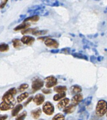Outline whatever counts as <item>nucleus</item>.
Returning <instances> with one entry per match:
<instances>
[{
  "label": "nucleus",
  "mask_w": 107,
  "mask_h": 120,
  "mask_svg": "<svg viewBox=\"0 0 107 120\" xmlns=\"http://www.w3.org/2000/svg\"><path fill=\"white\" fill-rule=\"evenodd\" d=\"M107 112V102L101 99L97 102L95 109V114L99 117H103Z\"/></svg>",
  "instance_id": "f257e3e1"
},
{
  "label": "nucleus",
  "mask_w": 107,
  "mask_h": 120,
  "mask_svg": "<svg viewBox=\"0 0 107 120\" xmlns=\"http://www.w3.org/2000/svg\"><path fill=\"white\" fill-rule=\"evenodd\" d=\"M17 89L14 87H12L4 93L2 97V101L7 102H14L16 99L14 96L16 94Z\"/></svg>",
  "instance_id": "f03ea898"
},
{
  "label": "nucleus",
  "mask_w": 107,
  "mask_h": 120,
  "mask_svg": "<svg viewBox=\"0 0 107 120\" xmlns=\"http://www.w3.org/2000/svg\"><path fill=\"white\" fill-rule=\"evenodd\" d=\"M44 86V81L39 77H36L33 79L31 84V89L32 92L35 93L36 91H39V89H41Z\"/></svg>",
  "instance_id": "7ed1b4c3"
},
{
  "label": "nucleus",
  "mask_w": 107,
  "mask_h": 120,
  "mask_svg": "<svg viewBox=\"0 0 107 120\" xmlns=\"http://www.w3.org/2000/svg\"><path fill=\"white\" fill-rule=\"evenodd\" d=\"M42 110L46 115L51 116L55 112V107L51 102L50 101H46L43 104Z\"/></svg>",
  "instance_id": "20e7f679"
},
{
  "label": "nucleus",
  "mask_w": 107,
  "mask_h": 120,
  "mask_svg": "<svg viewBox=\"0 0 107 120\" xmlns=\"http://www.w3.org/2000/svg\"><path fill=\"white\" fill-rule=\"evenodd\" d=\"M45 86L46 88H51L52 87H54L55 86L58 84V80L55 76L50 75L48 77H46L45 79Z\"/></svg>",
  "instance_id": "39448f33"
},
{
  "label": "nucleus",
  "mask_w": 107,
  "mask_h": 120,
  "mask_svg": "<svg viewBox=\"0 0 107 120\" xmlns=\"http://www.w3.org/2000/svg\"><path fill=\"white\" fill-rule=\"evenodd\" d=\"M16 101L14 102H7V101H2L0 103V111H6L12 109L14 107Z\"/></svg>",
  "instance_id": "423d86ee"
},
{
  "label": "nucleus",
  "mask_w": 107,
  "mask_h": 120,
  "mask_svg": "<svg viewBox=\"0 0 107 120\" xmlns=\"http://www.w3.org/2000/svg\"><path fill=\"white\" fill-rule=\"evenodd\" d=\"M92 98H93L92 96H89L86 98V99H85L83 101H82V102L80 104V106H79V109H78V112L79 113L83 112L84 111H85L86 107L89 106L91 104Z\"/></svg>",
  "instance_id": "0eeeda50"
},
{
  "label": "nucleus",
  "mask_w": 107,
  "mask_h": 120,
  "mask_svg": "<svg viewBox=\"0 0 107 120\" xmlns=\"http://www.w3.org/2000/svg\"><path fill=\"white\" fill-rule=\"evenodd\" d=\"M45 44L46 47L50 48L57 49L59 47V43L55 39L49 38L45 41Z\"/></svg>",
  "instance_id": "6e6552de"
},
{
  "label": "nucleus",
  "mask_w": 107,
  "mask_h": 120,
  "mask_svg": "<svg viewBox=\"0 0 107 120\" xmlns=\"http://www.w3.org/2000/svg\"><path fill=\"white\" fill-rule=\"evenodd\" d=\"M35 41V38L31 36L24 35L21 38V41L22 43H23L26 45H31Z\"/></svg>",
  "instance_id": "1a4fd4ad"
},
{
  "label": "nucleus",
  "mask_w": 107,
  "mask_h": 120,
  "mask_svg": "<svg viewBox=\"0 0 107 120\" xmlns=\"http://www.w3.org/2000/svg\"><path fill=\"white\" fill-rule=\"evenodd\" d=\"M45 99V97L44 95H43L42 94H37L33 98V101L37 106H39V105H41L44 102Z\"/></svg>",
  "instance_id": "9d476101"
},
{
  "label": "nucleus",
  "mask_w": 107,
  "mask_h": 120,
  "mask_svg": "<svg viewBox=\"0 0 107 120\" xmlns=\"http://www.w3.org/2000/svg\"><path fill=\"white\" fill-rule=\"evenodd\" d=\"M83 95L81 94H75L71 99V104H73L74 106H77L78 104L82 102L83 101Z\"/></svg>",
  "instance_id": "9b49d317"
},
{
  "label": "nucleus",
  "mask_w": 107,
  "mask_h": 120,
  "mask_svg": "<svg viewBox=\"0 0 107 120\" xmlns=\"http://www.w3.org/2000/svg\"><path fill=\"white\" fill-rule=\"evenodd\" d=\"M23 106L21 104H19L16 105L15 107H14L12 109L11 111V116L13 117L14 116H17L20 112L23 109Z\"/></svg>",
  "instance_id": "f8f14e48"
},
{
  "label": "nucleus",
  "mask_w": 107,
  "mask_h": 120,
  "mask_svg": "<svg viewBox=\"0 0 107 120\" xmlns=\"http://www.w3.org/2000/svg\"><path fill=\"white\" fill-rule=\"evenodd\" d=\"M41 112H42V110L40 108H36L35 109H33L31 111V115L32 116V118L35 120H38L39 119V118L40 117L41 114Z\"/></svg>",
  "instance_id": "ddd939ff"
},
{
  "label": "nucleus",
  "mask_w": 107,
  "mask_h": 120,
  "mask_svg": "<svg viewBox=\"0 0 107 120\" xmlns=\"http://www.w3.org/2000/svg\"><path fill=\"white\" fill-rule=\"evenodd\" d=\"M70 102V99L68 98H63V99L60 101L57 104V107L59 109H64Z\"/></svg>",
  "instance_id": "4468645a"
},
{
  "label": "nucleus",
  "mask_w": 107,
  "mask_h": 120,
  "mask_svg": "<svg viewBox=\"0 0 107 120\" xmlns=\"http://www.w3.org/2000/svg\"><path fill=\"white\" fill-rule=\"evenodd\" d=\"M29 26H30V23H29L28 22H23V23L16 26L14 28V31L24 30L28 28Z\"/></svg>",
  "instance_id": "2eb2a0df"
},
{
  "label": "nucleus",
  "mask_w": 107,
  "mask_h": 120,
  "mask_svg": "<svg viewBox=\"0 0 107 120\" xmlns=\"http://www.w3.org/2000/svg\"><path fill=\"white\" fill-rule=\"evenodd\" d=\"M82 91V88L78 85H73L70 87V92L72 94H77Z\"/></svg>",
  "instance_id": "dca6fc26"
},
{
  "label": "nucleus",
  "mask_w": 107,
  "mask_h": 120,
  "mask_svg": "<svg viewBox=\"0 0 107 120\" xmlns=\"http://www.w3.org/2000/svg\"><path fill=\"white\" fill-rule=\"evenodd\" d=\"M75 109H76V106H74L72 104H70V105H68V106H66L63 109V112L66 114H71V113L74 112Z\"/></svg>",
  "instance_id": "f3484780"
},
{
  "label": "nucleus",
  "mask_w": 107,
  "mask_h": 120,
  "mask_svg": "<svg viewBox=\"0 0 107 120\" xmlns=\"http://www.w3.org/2000/svg\"><path fill=\"white\" fill-rule=\"evenodd\" d=\"M41 9H45V6H43V5H35V6H33L31 8H29L28 10V13L33 14L34 12L38 10H41Z\"/></svg>",
  "instance_id": "a211bd4d"
},
{
  "label": "nucleus",
  "mask_w": 107,
  "mask_h": 120,
  "mask_svg": "<svg viewBox=\"0 0 107 120\" xmlns=\"http://www.w3.org/2000/svg\"><path fill=\"white\" fill-rule=\"evenodd\" d=\"M39 20V16L38 15H35L33 16H29L28 18H26L24 19L23 22H36Z\"/></svg>",
  "instance_id": "6ab92c4d"
},
{
  "label": "nucleus",
  "mask_w": 107,
  "mask_h": 120,
  "mask_svg": "<svg viewBox=\"0 0 107 120\" xmlns=\"http://www.w3.org/2000/svg\"><path fill=\"white\" fill-rule=\"evenodd\" d=\"M28 96H29V93H27V92H25V93H22L20 96H18L17 97V102L18 103L23 102L25 99L28 98Z\"/></svg>",
  "instance_id": "aec40b11"
},
{
  "label": "nucleus",
  "mask_w": 107,
  "mask_h": 120,
  "mask_svg": "<svg viewBox=\"0 0 107 120\" xmlns=\"http://www.w3.org/2000/svg\"><path fill=\"white\" fill-rule=\"evenodd\" d=\"M89 116H90L89 112L87 111H84L83 112H80L78 120H87L89 118Z\"/></svg>",
  "instance_id": "412c9836"
},
{
  "label": "nucleus",
  "mask_w": 107,
  "mask_h": 120,
  "mask_svg": "<svg viewBox=\"0 0 107 120\" xmlns=\"http://www.w3.org/2000/svg\"><path fill=\"white\" fill-rule=\"evenodd\" d=\"M66 91H67V87L64 86H58L54 87V91L58 93H65Z\"/></svg>",
  "instance_id": "4be33fe9"
},
{
  "label": "nucleus",
  "mask_w": 107,
  "mask_h": 120,
  "mask_svg": "<svg viewBox=\"0 0 107 120\" xmlns=\"http://www.w3.org/2000/svg\"><path fill=\"white\" fill-rule=\"evenodd\" d=\"M12 43H13V47L15 49H19L21 47V40L18 39V38H14L12 40Z\"/></svg>",
  "instance_id": "5701e85b"
},
{
  "label": "nucleus",
  "mask_w": 107,
  "mask_h": 120,
  "mask_svg": "<svg viewBox=\"0 0 107 120\" xmlns=\"http://www.w3.org/2000/svg\"><path fill=\"white\" fill-rule=\"evenodd\" d=\"M66 96V93H58L57 94H55L54 96H53V100L55 101H60L61 99H63V98H64Z\"/></svg>",
  "instance_id": "b1692460"
},
{
  "label": "nucleus",
  "mask_w": 107,
  "mask_h": 120,
  "mask_svg": "<svg viewBox=\"0 0 107 120\" xmlns=\"http://www.w3.org/2000/svg\"><path fill=\"white\" fill-rule=\"evenodd\" d=\"M36 30H38V28H27V29L21 31V34L23 35H26V34H32L35 32H36Z\"/></svg>",
  "instance_id": "393cba45"
},
{
  "label": "nucleus",
  "mask_w": 107,
  "mask_h": 120,
  "mask_svg": "<svg viewBox=\"0 0 107 120\" xmlns=\"http://www.w3.org/2000/svg\"><path fill=\"white\" fill-rule=\"evenodd\" d=\"M73 57L77 58V59H84L85 60H88V57L86 55L82 54L81 53H72Z\"/></svg>",
  "instance_id": "a878e982"
},
{
  "label": "nucleus",
  "mask_w": 107,
  "mask_h": 120,
  "mask_svg": "<svg viewBox=\"0 0 107 120\" xmlns=\"http://www.w3.org/2000/svg\"><path fill=\"white\" fill-rule=\"evenodd\" d=\"M10 50V47L6 43H1L0 44V52H6Z\"/></svg>",
  "instance_id": "bb28decb"
},
{
  "label": "nucleus",
  "mask_w": 107,
  "mask_h": 120,
  "mask_svg": "<svg viewBox=\"0 0 107 120\" xmlns=\"http://www.w3.org/2000/svg\"><path fill=\"white\" fill-rule=\"evenodd\" d=\"M26 116H27V112L26 111H24L21 113H20L16 116L15 120H25Z\"/></svg>",
  "instance_id": "cd10ccee"
},
{
  "label": "nucleus",
  "mask_w": 107,
  "mask_h": 120,
  "mask_svg": "<svg viewBox=\"0 0 107 120\" xmlns=\"http://www.w3.org/2000/svg\"><path fill=\"white\" fill-rule=\"evenodd\" d=\"M48 30H36L33 34V35L36 36H41V35H45L48 33Z\"/></svg>",
  "instance_id": "c85d7f7f"
},
{
  "label": "nucleus",
  "mask_w": 107,
  "mask_h": 120,
  "mask_svg": "<svg viewBox=\"0 0 107 120\" xmlns=\"http://www.w3.org/2000/svg\"><path fill=\"white\" fill-rule=\"evenodd\" d=\"M28 87H29V86H28V84H26V83H25V84H21L20 86L18 87V91H19V92H20V93H22V92L25 91V90L27 89L28 88Z\"/></svg>",
  "instance_id": "c756f323"
},
{
  "label": "nucleus",
  "mask_w": 107,
  "mask_h": 120,
  "mask_svg": "<svg viewBox=\"0 0 107 120\" xmlns=\"http://www.w3.org/2000/svg\"><path fill=\"white\" fill-rule=\"evenodd\" d=\"M52 120H65L64 116L62 113H58L52 118Z\"/></svg>",
  "instance_id": "7c9ffc66"
},
{
  "label": "nucleus",
  "mask_w": 107,
  "mask_h": 120,
  "mask_svg": "<svg viewBox=\"0 0 107 120\" xmlns=\"http://www.w3.org/2000/svg\"><path fill=\"white\" fill-rule=\"evenodd\" d=\"M61 53H64V54H70V52H71V49L70 47H65V48H63L62 49L60 50Z\"/></svg>",
  "instance_id": "2f4dec72"
},
{
  "label": "nucleus",
  "mask_w": 107,
  "mask_h": 120,
  "mask_svg": "<svg viewBox=\"0 0 107 120\" xmlns=\"http://www.w3.org/2000/svg\"><path fill=\"white\" fill-rule=\"evenodd\" d=\"M83 43L85 44V45H86L88 46H90V45H92V46H95V47H96V45H95L93 43H92L91 41H90L89 40H87L86 39H83Z\"/></svg>",
  "instance_id": "473e14b6"
},
{
  "label": "nucleus",
  "mask_w": 107,
  "mask_h": 120,
  "mask_svg": "<svg viewBox=\"0 0 107 120\" xmlns=\"http://www.w3.org/2000/svg\"><path fill=\"white\" fill-rule=\"evenodd\" d=\"M8 0H2L1 1V3L0 4V8L1 9H3V8H4L6 6V4H7V3H8Z\"/></svg>",
  "instance_id": "72a5a7b5"
},
{
  "label": "nucleus",
  "mask_w": 107,
  "mask_h": 120,
  "mask_svg": "<svg viewBox=\"0 0 107 120\" xmlns=\"http://www.w3.org/2000/svg\"><path fill=\"white\" fill-rule=\"evenodd\" d=\"M33 96L29 97V98L27 99V101H26L25 102V103H24V106H26L28 104H29V103H30V102H31V101H33Z\"/></svg>",
  "instance_id": "f704fd0d"
},
{
  "label": "nucleus",
  "mask_w": 107,
  "mask_h": 120,
  "mask_svg": "<svg viewBox=\"0 0 107 120\" xmlns=\"http://www.w3.org/2000/svg\"><path fill=\"white\" fill-rule=\"evenodd\" d=\"M90 61L92 62L93 64H95L97 61V57L95 56V55H92L90 57Z\"/></svg>",
  "instance_id": "c9c22d12"
},
{
  "label": "nucleus",
  "mask_w": 107,
  "mask_h": 120,
  "mask_svg": "<svg viewBox=\"0 0 107 120\" xmlns=\"http://www.w3.org/2000/svg\"><path fill=\"white\" fill-rule=\"evenodd\" d=\"M42 93L45 94H49L51 93V90L49 89H42Z\"/></svg>",
  "instance_id": "e433bc0d"
},
{
  "label": "nucleus",
  "mask_w": 107,
  "mask_h": 120,
  "mask_svg": "<svg viewBox=\"0 0 107 120\" xmlns=\"http://www.w3.org/2000/svg\"><path fill=\"white\" fill-rule=\"evenodd\" d=\"M100 118H101V117H99V116H98L96 114H94L92 116L91 120H102V119Z\"/></svg>",
  "instance_id": "4c0bfd02"
},
{
  "label": "nucleus",
  "mask_w": 107,
  "mask_h": 120,
  "mask_svg": "<svg viewBox=\"0 0 107 120\" xmlns=\"http://www.w3.org/2000/svg\"><path fill=\"white\" fill-rule=\"evenodd\" d=\"M51 37H52V35L45 36V37H41L38 38V40H44V41H45L46 40L48 39V38H50Z\"/></svg>",
  "instance_id": "58836bf2"
},
{
  "label": "nucleus",
  "mask_w": 107,
  "mask_h": 120,
  "mask_svg": "<svg viewBox=\"0 0 107 120\" xmlns=\"http://www.w3.org/2000/svg\"><path fill=\"white\" fill-rule=\"evenodd\" d=\"M8 115L7 114H2L0 115V120H6L8 118Z\"/></svg>",
  "instance_id": "ea45409f"
},
{
  "label": "nucleus",
  "mask_w": 107,
  "mask_h": 120,
  "mask_svg": "<svg viewBox=\"0 0 107 120\" xmlns=\"http://www.w3.org/2000/svg\"><path fill=\"white\" fill-rule=\"evenodd\" d=\"M59 52H60V50L59 49L52 50H51V52L53 53H58Z\"/></svg>",
  "instance_id": "a19ab883"
},
{
  "label": "nucleus",
  "mask_w": 107,
  "mask_h": 120,
  "mask_svg": "<svg viewBox=\"0 0 107 120\" xmlns=\"http://www.w3.org/2000/svg\"><path fill=\"white\" fill-rule=\"evenodd\" d=\"M103 57H102V56H98V57H97V61L101 62L103 60Z\"/></svg>",
  "instance_id": "79ce46f5"
},
{
  "label": "nucleus",
  "mask_w": 107,
  "mask_h": 120,
  "mask_svg": "<svg viewBox=\"0 0 107 120\" xmlns=\"http://www.w3.org/2000/svg\"><path fill=\"white\" fill-rule=\"evenodd\" d=\"M4 28L3 26H0V34H1L3 32V31L4 30Z\"/></svg>",
  "instance_id": "37998d69"
},
{
  "label": "nucleus",
  "mask_w": 107,
  "mask_h": 120,
  "mask_svg": "<svg viewBox=\"0 0 107 120\" xmlns=\"http://www.w3.org/2000/svg\"><path fill=\"white\" fill-rule=\"evenodd\" d=\"M67 120H75L74 118H73V117H70V118H68L67 119Z\"/></svg>",
  "instance_id": "c03bdc74"
},
{
  "label": "nucleus",
  "mask_w": 107,
  "mask_h": 120,
  "mask_svg": "<svg viewBox=\"0 0 107 120\" xmlns=\"http://www.w3.org/2000/svg\"><path fill=\"white\" fill-rule=\"evenodd\" d=\"M93 51L95 52V53L96 54V55H98V52L96 51V50L95 49H93Z\"/></svg>",
  "instance_id": "a18cd8bd"
},
{
  "label": "nucleus",
  "mask_w": 107,
  "mask_h": 120,
  "mask_svg": "<svg viewBox=\"0 0 107 120\" xmlns=\"http://www.w3.org/2000/svg\"><path fill=\"white\" fill-rule=\"evenodd\" d=\"M95 1H100V0H95Z\"/></svg>",
  "instance_id": "49530a36"
},
{
  "label": "nucleus",
  "mask_w": 107,
  "mask_h": 120,
  "mask_svg": "<svg viewBox=\"0 0 107 120\" xmlns=\"http://www.w3.org/2000/svg\"><path fill=\"white\" fill-rule=\"evenodd\" d=\"M39 120H43V119H39Z\"/></svg>",
  "instance_id": "de8ad7c7"
},
{
  "label": "nucleus",
  "mask_w": 107,
  "mask_h": 120,
  "mask_svg": "<svg viewBox=\"0 0 107 120\" xmlns=\"http://www.w3.org/2000/svg\"><path fill=\"white\" fill-rule=\"evenodd\" d=\"M105 51H106L107 52V49H105Z\"/></svg>",
  "instance_id": "09e8293b"
},
{
  "label": "nucleus",
  "mask_w": 107,
  "mask_h": 120,
  "mask_svg": "<svg viewBox=\"0 0 107 120\" xmlns=\"http://www.w3.org/2000/svg\"></svg>",
  "instance_id": "8fccbe9b"
},
{
  "label": "nucleus",
  "mask_w": 107,
  "mask_h": 120,
  "mask_svg": "<svg viewBox=\"0 0 107 120\" xmlns=\"http://www.w3.org/2000/svg\"></svg>",
  "instance_id": "3c124183"
}]
</instances>
